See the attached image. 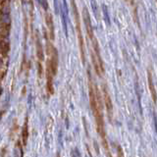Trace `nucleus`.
I'll return each mask as SVG.
<instances>
[{
  "mask_svg": "<svg viewBox=\"0 0 157 157\" xmlns=\"http://www.w3.org/2000/svg\"><path fill=\"white\" fill-rule=\"evenodd\" d=\"M89 104L90 109L92 111V114L95 118V123L97 127V132L100 135L101 141H102L103 146L108 151V144L106 139V132H105V125H104L103 115L101 113V99L99 96V93L95 89L96 88L92 83V79H89Z\"/></svg>",
  "mask_w": 157,
  "mask_h": 157,
  "instance_id": "nucleus-1",
  "label": "nucleus"
},
{
  "mask_svg": "<svg viewBox=\"0 0 157 157\" xmlns=\"http://www.w3.org/2000/svg\"><path fill=\"white\" fill-rule=\"evenodd\" d=\"M50 58L47 60L46 64V89L50 94H53V78L56 76L58 70V55L57 50L53 46H50Z\"/></svg>",
  "mask_w": 157,
  "mask_h": 157,
  "instance_id": "nucleus-2",
  "label": "nucleus"
},
{
  "mask_svg": "<svg viewBox=\"0 0 157 157\" xmlns=\"http://www.w3.org/2000/svg\"><path fill=\"white\" fill-rule=\"evenodd\" d=\"M72 4V9H73V14H74L75 18V23H76V30L78 33V38H79V45H80V51H81V57H82V62L85 64L86 62V56H85V43H83V37L82 33V28H81V23H80V14L78 11V7L76 4V0H71Z\"/></svg>",
  "mask_w": 157,
  "mask_h": 157,
  "instance_id": "nucleus-3",
  "label": "nucleus"
},
{
  "mask_svg": "<svg viewBox=\"0 0 157 157\" xmlns=\"http://www.w3.org/2000/svg\"><path fill=\"white\" fill-rule=\"evenodd\" d=\"M92 41L93 46V50L92 51V60L94 67V71L96 72L97 76L102 77L104 75V66H103V61L100 56L98 42H97L96 38H93Z\"/></svg>",
  "mask_w": 157,
  "mask_h": 157,
  "instance_id": "nucleus-4",
  "label": "nucleus"
},
{
  "mask_svg": "<svg viewBox=\"0 0 157 157\" xmlns=\"http://www.w3.org/2000/svg\"><path fill=\"white\" fill-rule=\"evenodd\" d=\"M82 15H83V21L85 23V26H86V33H88V36L89 37L90 40H92L94 38L93 36V28L92 25V21H90V16H89V12L86 7H83V12H82Z\"/></svg>",
  "mask_w": 157,
  "mask_h": 157,
  "instance_id": "nucleus-5",
  "label": "nucleus"
},
{
  "mask_svg": "<svg viewBox=\"0 0 157 157\" xmlns=\"http://www.w3.org/2000/svg\"><path fill=\"white\" fill-rule=\"evenodd\" d=\"M103 99H104V104H105L107 113H108V117L109 119L112 118V112H113V105H112V100H111V96L109 92H108V89L106 86H104L103 89Z\"/></svg>",
  "mask_w": 157,
  "mask_h": 157,
  "instance_id": "nucleus-6",
  "label": "nucleus"
},
{
  "mask_svg": "<svg viewBox=\"0 0 157 157\" xmlns=\"http://www.w3.org/2000/svg\"><path fill=\"white\" fill-rule=\"evenodd\" d=\"M46 25L48 28V31L50 33V39L54 40V24H53V19H52L51 14L48 13L46 15Z\"/></svg>",
  "mask_w": 157,
  "mask_h": 157,
  "instance_id": "nucleus-7",
  "label": "nucleus"
},
{
  "mask_svg": "<svg viewBox=\"0 0 157 157\" xmlns=\"http://www.w3.org/2000/svg\"><path fill=\"white\" fill-rule=\"evenodd\" d=\"M22 137H23V144L26 146L28 144V138H29V121H28V117L26 118V121L24 123Z\"/></svg>",
  "mask_w": 157,
  "mask_h": 157,
  "instance_id": "nucleus-8",
  "label": "nucleus"
},
{
  "mask_svg": "<svg viewBox=\"0 0 157 157\" xmlns=\"http://www.w3.org/2000/svg\"><path fill=\"white\" fill-rule=\"evenodd\" d=\"M148 86H149V90H150V93H151L153 102L156 103V89H155L154 85H153V81H152L150 73H148Z\"/></svg>",
  "mask_w": 157,
  "mask_h": 157,
  "instance_id": "nucleus-9",
  "label": "nucleus"
},
{
  "mask_svg": "<svg viewBox=\"0 0 157 157\" xmlns=\"http://www.w3.org/2000/svg\"><path fill=\"white\" fill-rule=\"evenodd\" d=\"M14 157H24L23 145L21 144V141H20L17 142V144L15 146V150H14Z\"/></svg>",
  "mask_w": 157,
  "mask_h": 157,
  "instance_id": "nucleus-10",
  "label": "nucleus"
},
{
  "mask_svg": "<svg viewBox=\"0 0 157 157\" xmlns=\"http://www.w3.org/2000/svg\"><path fill=\"white\" fill-rule=\"evenodd\" d=\"M36 54H37L38 61H42L43 60V51H42V46H41V43L39 42V38H38V36H36Z\"/></svg>",
  "mask_w": 157,
  "mask_h": 157,
  "instance_id": "nucleus-11",
  "label": "nucleus"
},
{
  "mask_svg": "<svg viewBox=\"0 0 157 157\" xmlns=\"http://www.w3.org/2000/svg\"><path fill=\"white\" fill-rule=\"evenodd\" d=\"M116 148H117V157H125L123 148L120 145H116Z\"/></svg>",
  "mask_w": 157,
  "mask_h": 157,
  "instance_id": "nucleus-12",
  "label": "nucleus"
},
{
  "mask_svg": "<svg viewBox=\"0 0 157 157\" xmlns=\"http://www.w3.org/2000/svg\"><path fill=\"white\" fill-rule=\"evenodd\" d=\"M38 2H39V4L43 7V9L46 11L48 9V4H47V0H38Z\"/></svg>",
  "mask_w": 157,
  "mask_h": 157,
  "instance_id": "nucleus-13",
  "label": "nucleus"
},
{
  "mask_svg": "<svg viewBox=\"0 0 157 157\" xmlns=\"http://www.w3.org/2000/svg\"><path fill=\"white\" fill-rule=\"evenodd\" d=\"M107 157H113V156H112V155H111V154H110V153H109V152H107Z\"/></svg>",
  "mask_w": 157,
  "mask_h": 157,
  "instance_id": "nucleus-14",
  "label": "nucleus"
},
{
  "mask_svg": "<svg viewBox=\"0 0 157 157\" xmlns=\"http://www.w3.org/2000/svg\"><path fill=\"white\" fill-rule=\"evenodd\" d=\"M57 157H60V154H59V153H58V155H57Z\"/></svg>",
  "mask_w": 157,
  "mask_h": 157,
  "instance_id": "nucleus-15",
  "label": "nucleus"
}]
</instances>
